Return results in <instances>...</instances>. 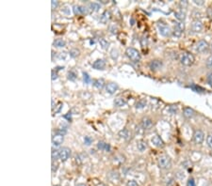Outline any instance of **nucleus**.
Returning <instances> with one entry per match:
<instances>
[{
    "label": "nucleus",
    "mask_w": 212,
    "mask_h": 186,
    "mask_svg": "<svg viewBox=\"0 0 212 186\" xmlns=\"http://www.w3.org/2000/svg\"><path fill=\"white\" fill-rule=\"evenodd\" d=\"M175 29H178L179 31L183 32L184 29H185V24H184L183 22H178V23H176L175 25Z\"/></svg>",
    "instance_id": "obj_27"
},
{
    "label": "nucleus",
    "mask_w": 212,
    "mask_h": 186,
    "mask_svg": "<svg viewBox=\"0 0 212 186\" xmlns=\"http://www.w3.org/2000/svg\"><path fill=\"white\" fill-rule=\"evenodd\" d=\"M141 126H143V129L147 130V129H150L153 126V121L151 118H143L141 119Z\"/></svg>",
    "instance_id": "obj_15"
},
{
    "label": "nucleus",
    "mask_w": 212,
    "mask_h": 186,
    "mask_svg": "<svg viewBox=\"0 0 212 186\" xmlns=\"http://www.w3.org/2000/svg\"><path fill=\"white\" fill-rule=\"evenodd\" d=\"M188 6V2L187 1H181L180 2V7L183 9V8H185V7Z\"/></svg>",
    "instance_id": "obj_44"
},
{
    "label": "nucleus",
    "mask_w": 212,
    "mask_h": 186,
    "mask_svg": "<svg viewBox=\"0 0 212 186\" xmlns=\"http://www.w3.org/2000/svg\"><path fill=\"white\" fill-rule=\"evenodd\" d=\"M105 67H106V62L104 59H97L93 64V68L95 70H104Z\"/></svg>",
    "instance_id": "obj_14"
},
{
    "label": "nucleus",
    "mask_w": 212,
    "mask_h": 186,
    "mask_svg": "<svg viewBox=\"0 0 212 186\" xmlns=\"http://www.w3.org/2000/svg\"><path fill=\"white\" fill-rule=\"evenodd\" d=\"M151 142L153 143V145H154L155 147H157V148H162V147H164V142H163V140H162L161 137L158 136V134L154 135V136L152 137V139H151Z\"/></svg>",
    "instance_id": "obj_11"
},
{
    "label": "nucleus",
    "mask_w": 212,
    "mask_h": 186,
    "mask_svg": "<svg viewBox=\"0 0 212 186\" xmlns=\"http://www.w3.org/2000/svg\"><path fill=\"white\" fill-rule=\"evenodd\" d=\"M59 58L65 59V58H66V53H60V54H59Z\"/></svg>",
    "instance_id": "obj_41"
},
{
    "label": "nucleus",
    "mask_w": 212,
    "mask_h": 186,
    "mask_svg": "<svg viewBox=\"0 0 212 186\" xmlns=\"http://www.w3.org/2000/svg\"><path fill=\"white\" fill-rule=\"evenodd\" d=\"M207 145L210 148H212V133L208 134V136L207 138Z\"/></svg>",
    "instance_id": "obj_33"
},
{
    "label": "nucleus",
    "mask_w": 212,
    "mask_h": 186,
    "mask_svg": "<svg viewBox=\"0 0 212 186\" xmlns=\"http://www.w3.org/2000/svg\"><path fill=\"white\" fill-rule=\"evenodd\" d=\"M130 135L131 134L129 133V131L127 130V129H123L122 131L119 132V136L124 139H128L130 137Z\"/></svg>",
    "instance_id": "obj_20"
},
{
    "label": "nucleus",
    "mask_w": 212,
    "mask_h": 186,
    "mask_svg": "<svg viewBox=\"0 0 212 186\" xmlns=\"http://www.w3.org/2000/svg\"><path fill=\"white\" fill-rule=\"evenodd\" d=\"M114 106H116V107H122V106H124V105H125L126 104V101L124 99V98H116L115 100H114Z\"/></svg>",
    "instance_id": "obj_19"
},
{
    "label": "nucleus",
    "mask_w": 212,
    "mask_h": 186,
    "mask_svg": "<svg viewBox=\"0 0 212 186\" xmlns=\"http://www.w3.org/2000/svg\"><path fill=\"white\" fill-rule=\"evenodd\" d=\"M194 114H195L194 110L192 108H190V107H185L183 110V115L187 118H192L194 116Z\"/></svg>",
    "instance_id": "obj_16"
},
{
    "label": "nucleus",
    "mask_w": 212,
    "mask_h": 186,
    "mask_svg": "<svg viewBox=\"0 0 212 186\" xmlns=\"http://www.w3.org/2000/svg\"><path fill=\"white\" fill-rule=\"evenodd\" d=\"M146 105V102L145 101H143V100H141V101H139L138 103H137V104H136V107L137 108H143V107Z\"/></svg>",
    "instance_id": "obj_32"
},
{
    "label": "nucleus",
    "mask_w": 212,
    "mask_h": 186,
    "mask_svg": "<svg viewBox=\"0 0 212 186\" xmlns=\"http://www.w3.org/2000/svg\"><path fill=\"white\" fill-rule=\"evenodd\" d=\"M89 7H90V9H91V10L97 11V10H99V9H100L101 6H100V4L94 2V3H90V4H89Z\"/></svg>",
    "instance_id": "obj_26"
},
{
    "label": "nucleus",
    "mask_w": 212,
    "mask_h": 186,
    "mask_svg": "<svg viewBox=\"0 0 212 186\" xmlns=\"http://www.w3.org/2000/svg\"><path fill=\"white\" fill-rule=\"evenodd\" d=\"M207 66H208V67H212V56H209V58L207 59Z\"/></svg>",
    "instance_id": "obj_38"
},
{
    "label": "nucleus",
    "mask_w": 212,
    "mask_h": 186,
    "mask_svg": "<svg viewBox=\"0 0 212 186\" xmlns=\"http://www.w3.org/2000/svg\"><path fill=\"white\" fill-rule=\"evenodd\" d=\"M174 15L176 17V19H178L179 21H184L186 18V13L184 12L183 10H179V11H176L174 13Z\"/></svg>",
    "instance_id": "obj_24"
},
{
    "label": "nucleus",
    "mask_w": 212,
    "mask_h": 186,
    "mask_svg": "<svg viewBox=\"0 0 212 186\" xmlns=\"http://www.w3.org/2000/svg\"><path fill=\"white\" fill-rule=\"evenodd\" d=\"M158 31L159 34L164 36V37H168V36L171 35L172 31H171V28H170L168 26L164 25V24H158Z\"/></svg>",
    "instance_id": "obj_6"
},
{
    "label": "nucleus",
    "mask_w": 212,
    "mask_h": 186,
    "mask_svg": "<svg viewBox=\"0 0 212 186\" xmlns=\"http://www.w3.org/2000/svg\"><path fill=\"white\" fill-rule=\"evenodd\" d=\"M189 186H196L193 178H189Z\"/></svg>",
    "instance_id": "obj_42"
},
{
    "label": "nucleus",
    "mask_w": 212,
    "mask_h": 186,
    "mask_svg": "<svg viewBox=\"0 0 212 186\" xmlns=\"http://www.w3.org/2000/svg\"><path fill=\"white\" fill-rule=\"evenodd\" d=\"M51 4H52V9L57 8V7H58V5H59L58 1H55V0H53V1L51 2Z\"/></svg>",
    "instance_id": "obj_40"
},
{
    "label": "nucleus",
    "mask_w": 212,
    "mask_h": 186,
    "mask_svg": "<svg viewBox=\"0 0 212 186\" xmlns=\"http://www.w3.org/2000/svg\"><path fill=\"white\" fill-rule=\"evenodd\" d=\"M207 14L210 19H212V7H208V9L207 10Z\"/></svg>",
    "instance_id": "obj_37"
},
{
    "label": "nucleus",
    "mask_w": 212,
    "mask_h": 186,
    "mask_svg": "<svg viewBox=\"0 0 212 186\" xmlns=\"http://www.w3.org/2000/svg\"><path fill=\"white\" fill-rule=\"evenodd\" d=\"M74 12L75 14H77V15H80V14H87L88 13V9L85 8V7L82 6H74Z\"/></svg>",
    "instance_id": "obj_13"
},
{
    "label": "nucleus",
    "mask_w": 212,
    "mask_h": 186,
    "mask_svg": "<svg viewBox=\"0 0 212 186\" xmlns=\"http://www.w3.org/2000/svg\"><path fill=\"white\" fill-rule=\"evenodd\" d=\"M84 141H85V144L86 145H90L91 142H93V139H91V137H89V136H86L85 137V139H84Z\"/></svg>",
    "instance_id": "obj_36"
},
{
    "label": "nucleus",
    "mask_w": 212,
    "mask_h": 186,
    "mask_svg": "<svg viewBox=\"0 0 212 186\" xmlns=\"http://www.w3.org/2000/svg\"><path fill=\"white\" fill-rule=\"evenodd\" d=\"M94 85L95 88H99V89H101V88H104L105 81H104V79H96V80L94 81Z\"/></svg>",
    "instance_id": "obj_25"
},
{
    "label": "nucleus",
    "mask_w": 212,
    "mask_h": 186,
    "mask_svg": "<svg viewBox=\"0 0 212 186\" xmlns=\"http://www.w3.org/2000/svg\"><path fill=\"white\" fill-rule=\"evenodd\" d=\"M209 48V44H208V42L204 40H201L197 42V44H196V51L198 53H204V52H207V50Z\"/></svg>",
    "instance_id": "obj_4"
},
{
    "label": "nucleus",
    "mask_w": 212,
    "mask_h": 186,
    "mask_svg": "<svg viewBox=\"0 0 212 186\" xmlns=\"http://www.w3.org/2000/svg\"><path fill=\"white\" fill-rule=\"evenodd\" d=\"M204 139V134L201 130H196L193 134V141L195 144L201 145Z\"/></svg>",
    "instance_id": "obj_5"
},
{
    "label": "nucleus",
    "mask_w": 212,
    "mask_h": 186,
    "mask_svg": "<svg viewBox=\"0 0 212 186\" xmlns=\"http://www.w3.org/2000/svg\"><path fill=\"white\" fill-rule=\"evenodd\" d=\"M207 84L210 86V87L212 88V73H210L207 77Z\"/></svg>",
    "instance_id": "obj_34"
},
{
    "label": "nucleus",
    "mask_w": 212,
    "mask_h": 186,
    "mask_svg": "<svg viewBox=\"0 0 212 186\" xmlns=\"http://www.w3.org/2000/svg\"><path fill=\"white\" fill-rule=\"evenodd\" d=\"M68 79L71 81H75L76 79V74L74 73V71H69L68 73Z\"/></svg>",
    "instance_id": "obj_30"
},
{
    "label": "nucleus",
    "mask_w": 212,
    "mask_h": 186,
    "mask_svg": "<svg viewBox=\"0 0 212 186\" xmlns=\"http://www.w3.org/2000/svg\"><path fill=\"white\" fill-rule=\"evenodd\" d=\"M158 164L160 169L168 170L172 167V160L167 155H161L158 159Z\"/></svg>",
    "instance_id": "obj_2"
},
{
    "label": "nucleus",
    "mask_w": 212,
    "mask_h": 186,
    "mask_svg": "<svg viewBox=\"0 0 212 186\" xmlns=\"http://www.w3.org/2000/svg\"><path fill=\"white\" fill-rule=\"evenodd\" d=\"M71 155V149L69 148H62L60 149V159L61 162H65L69 159V157Z\"/></svg>",
    "instance_id": "obj_8"
},
{
    "label": "nucleus",
    "mask_w": 212,
    "mask_h": 186,
    "mask_svg": "<svg viewBox=\"0 0 212 186\" xmlns=\"http://www.w3.org/2000/svg\"><path fill=\"white\" fill-rule=\"evenodd\" d=\"M179 60H180V63L184 66H192L194 63L195 58L192 54H190L189 52H184L180 55Z\"/></svg>",
    "instance_id": "obj_1"
},
{
    "label": "nucleus",
    "mask_w": 212,
    "mask_h": 186,
    "mask_svg": "<svg viewBox=\"0 0 212 186\" xmlns=\"http://www.w3.org/2000/svg\"><path fill=\"white\" fill-rule=\"evenodd\" d=\"M95 185H96V186H105L102 182H100V183H95Z\"/></svg>",
    "instance_id": "obj_46"
},
{
    "label": "nucleus",
    "mask_w": 212,
    "mask_h": 186,
    "mask_svg": "<svg viewBox=\"0 0 212 186\" xmlns=\"http://www.w3.org/2000/svg\"><path fill=\"white\" fill-rule=\"evenodd\" d=\"M64 134H60V133H56L53 137H52V143L53 145L56 146V147H59L60 146L62 143H63V140H64V136H63Z\"/></svg>",
    "instance_id": "obj_9"
},
{
    "label": "nucleus",
    "mask_w": 212,
    "mask_h": 186,
    "mask_svg": "<svg viewBox=\"0 0 212 186\" xmlns=\"http://www.w3.org/2000/svg\"><path fill=\"white\" fill-rule=\"evenodd\" d=\"M196 5H198V6H202V5H204V1H203V0H199V1H198V0H194V1H193Z\"/></svg>",
    "instance_id": "obj_39"
},
{
    "label": "nucleus",
    "mask_w": 212,
    "mask_h": 186,
    "mask_svg": "<svg viewBox=\"0 0 212 186\" xmlns=\"http://www.w3.org/2000/svg\"><path fill=\"white\" fill-rule=\"evenodd\" d=\"M57 169H58V164H52V171H53V172H55V171L57 170Z\"/></svg>",
    "instance_id": "obj_43"
},
{
    "label": "nucleus",
    "mask_w": 212,
    "mask_h": 186,
    "mask_svg": "<svg viewBox=\"0 0 212 186\" xmlns=\"http://www.w3.org/2000/svg\"><path fill=\"white\" fill-rule=\"evenodd\" d=\"M119 87L116 83H109L106 86V91H107L109 94H114V93L118 90Z\"/></svg>",
    "instance_id": "obj_12"
},
{
    "label": "nucleus",
    "mask_w": 212,
    "mask_h": 186,
    "mask_svg": "<svg viewBox=\"0 0 212 186\" xmlns=\"http://www.w3.org/2000/svg\"><path fill=\"white\" fill-rule=\"evenodd\" d=\"M53 44H54V46H56V47L61 48V47H64V46H65L66 42H65L64 40H62V39H57V40H54Z\"/></svg>",
    "instance_id": "obj_22"
},
{
    "label": "nucleus",
    "mask_w": 212,
    "mask_h": 186,
    "mask_svg": "<svg viewBox=\"0 0 212 186\" xmlns=\"http://www.w3.org/2000/svg\"><path fill=\"white\" fill-rule=\"evenodd\" d=\"M97 148L101 151H105V152H109L110 151V145L108 144V143H105L103 141H99L97 144Z\"/></svg>",
    "instance_id": "obj_17"
},
{
    "label": "nucleus",
    "mask_w": 212,
    "mask_h": 186,
    "mask_svg": "<svg viewBox=\"0 0 212 186\" xmlns=\"http://www.w3.org/2000/svg\"><path fill=\"white\" fill-rule=\"evenodd\" d=\"M98 42H99V44H100V46L103 49H108L109 46V42L106 39H104V38H99Z\"/></svg>",
    "instance_id": "obj_23"
},
{
    "label": "nucleus",
    "mask_w": 212,
    "mask_h": 186,
    "mask_svg": "<svg viewBox=\"0 0 212 186\" xmlns=\"http://www.w3.org/2000/svg\"><path fill=\"white\" fill-rule=\"evenodd\" d=\"M83 80L86 84H91V77L87 73H83Z\"/></svg>",
    "instance_id": "obj_28"
},
{
    "label": "nucleus",
    "mask_w": 212,
    "mask_h": 186,
    "mask_svg": "<svg viewBox=\"0 0 212 186\" xmlns=\"http://www.w3.org/2000/svg\"><path fill=\"white\" fill-rule=\"evenodd\" d=\"M192 16H193V18H194L195 20H199V19L202 17V13H201V11H199V10H195V11H193V13H192Z\"/></svg>",
    "instance_id": "obj_31"
},
{
    "label": "nucleus",
    "mask_w": 212,
    "mask_h": 186,
    "mask_svg": "<svg viewBox=\"0 0 212 186\" xmlns=\"http://www.w3.org/2000/svg\"><path fill=\"white\" fill-rule=\"evenodd\" d=\"M137 147H138V149L140 152H144L147 148V143L143 140H140L137 143Z\"/></svg>",
    "instance_id": "obj_21"
},
{
    "label": "nucleus",
    "mask_w": 212,
    "mask_h": 186,
    "mask_svg": "<svg viewBox=\"0 0 212 186\" xmlns=\"http://www.w3.org/2000/svg\"><path fill=\"white\" fill-rule=\"evenodd\" d=\"M76 186H86V185H85L84 183H78Z\"/></svg>",
    "instance_id": "obj_47"
},
{
    "label": "nucleus",
    "mask_w": 212,
    "mask_h": 186,
    "mask_svg": "<svg viewBox=\"0 0 212 186\" xmlns=\"http://www.w3.org/2000/svg\"><path fill=\"white\" fill-rule=\"evenodd\" d=\"M162 66H163V62L160 59H153L149 62V68L153 71L160 70Z\"/></svg>",
    "instance_id": "obj_7"
},
{
    "label": "nucleus",
    "mask_w": 212,
    "mask_h": 186,
    "mask_svg": "<svg viewBox=\"0 0 212 186\" xmlns=\"http://www.w3.org/2000/svg\"><path fill=\"white\" fill-rule=\"evenodd\" d=\"M111 18V14L109 10H106L103 14H102V16L100 18V21L103 23V24H106V23H108L109 21L110 20Z\"/></svg>",
    "instance_id": "obj_18"
},
{
    "label": "nucleus",
    "mask_w": 212,
    "mask_h": 186,
    "mask_svg": "<svg viewBox=\"0 0 212 186\" xmlns=\"http://www.w3.org/2000/svg\"><path fill=\"white\" fill-rule=\"evenodd\" d=\"M125 54L127 56V58H128L130 60H132L133 62H138L140 59V54L135 48H132V47L127 48L125 51Z\"/></svg>",
    "instance_id": "obj_3"
},
{
    "label": "nucleus",
    "mask_w": 212,
    "mask_h": 186,
    "mask_svg": "<svg viewBox=\"0 0 212 186\" xmlns=\"http://www.w3.org/2000/svg\"><path fill=\"white\" fill-rule=\"evenodd\" d=\"M57 78H58V74H57L55 71L53 70V71H52V80H56Z\"/></svg>",
    "instance_id": "obj_45"
},
{
    "label": "nucleus",
    "mask_w": 212,
    "mask_h": 186,
    "mask_svg": "<svg viewBox=\"0 0 212 186\" xmlns=\"http://www.w3.org/2000/svg\"><path fill=\"white\" fill-rule=\"evenodd\" d=\"M126 186H139V184L136 181H129L127 182Z\"/></svg>",
    "instance_id": "obj_35"
},
{
    "label": "nucleus",
    "mask_w": 212,
    "mask_h": 186,
    "mask_svg": "<svg viewBox=\"0 0 212 186\" xmlns=\"http://www.w3.org/2000/svg\"><path fill=\"white\" fill-rule=\"evenodd\" d=\"M192 30L194 33H199L203 30V24L200 20H194L192 24Z\"/></svg>",
    "instance_id": "obj_10"
},
{
    "label": "nucleus",
    "mask_w": 212,
    "mask_h": 186,
    "mask_svg": "<svg viewBox=\"0 0 212 186\" xmlns=\"http://www.w3.org/2000/svg\"><path fill=\"white\" fill-rule=\"evenodd\" d=\"M58 158H60V151H57V149H55V151L52 152V160H53V162L56 161Z\"/></svg>",
    "instance_id": "obj_29"
}]
</instances>
